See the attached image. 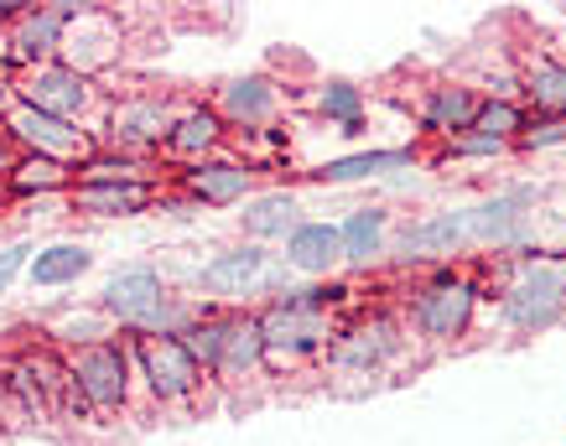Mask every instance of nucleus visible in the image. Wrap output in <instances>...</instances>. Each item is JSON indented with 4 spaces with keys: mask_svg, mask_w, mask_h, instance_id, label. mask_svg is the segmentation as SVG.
Wrapping results in <instances>:
<instances>
[{
    "mask_svg": "<svg viewBox=\"0 0 566 446\" xmlns=\"http://www.w3.org/2000/svg\"><path fill=\"white\" fill-rule=\"evenodd\" d=\"M292 286V270L286 259L271 255L265 244H234V249H219L198 270V291L219 296V301H244V296H281Z\"/></svg>",
    "mask_w": 566,
    "mask_h": 446,
    "instance_id": "nucleus-1",
    "label": "nucleus"
},
{
    "mask_svg": "<svg viewBox=\"0 0 566 446\" xmlns=\"http://www.w3.org/2000/svg\"><path fill=\"white\" fill-rule=\"evenodd\" d=\"M473 317H479V286L458 270H437L411 296V327L427 343H463Z\"/></svg>",
    "mask_w": 566,
    "mask_h": 446,
    "instance_id": "nucleus-2",
    "label": "nucleus"
},
{
    "mask_svg": "<svg viewBox=\"0 0 566 446\" xmlns=\"http://www.w3.org/2000/svg\"><path fill=\"white\" fill-rule=\"evenodd\" d=\"M130 338H109V343H94V348H78L69 353V379L78 400L88 411L99 415H120L130 405Z\"/></svg>",
    "mask_w": 566,
    "mask_h": 446,
    "instance_id": "nucleus-3",
    "label": "nucleus"
},
{
    "mask_svg": "<svg viewBox=\"0 0 566 446\" xmlns=\"http://www.w3.org/2000/svg\"><path fill=\"white\" fill-rule=\"evenodd\" d=\"M499 317L515 327V332H546V327H556L566 317V265L531 259V265L504 286Z\"/></svg>",
    "mask_w": 566,
    "mask_h": 446,
    "instance_id": "nucleus-4",
    "label": "nucleus"
},
{
    "mask_svg": "<svg viewBox=\"0 0 566 446\" xmlns=\"http://www.w3.org/2000/svg\"><path fill=\"white\" fill-rule=\"evenodd\" d=\"M0 136L11 140V151H21V156H52V161H69V167H84L88 156L99 151V140L88 136V130H78L73 120H57V115H42V109H32V104L6 109Z\"/></svg>",
    "mask_w": 566,
    "mask_h": 446,
    "instance_id": "nucleus-5",
    "label": "nucleus"
},
{
    "mask_svg": "<svg viewBox=\"0 0 566 446\" xmlns=\"http://www.w3.org/2000/svg\"><path fill=\"white\" fill-rule=\"evenodd\" d=\"M130 363L140 369L146 390H151L156 405H182L203 390V369L192 359L182 338H130Z\"/></svg>",
    "mask_w": 566,
    "mask_h": 446,
    "instance_id": "nucleus-6",
    "label": "nucleus"
},
{
    "mask_svg": "<svg viewBox=\"0 0 566 446\" xmlns=\"http://www.w3.org/2000/svg\"><path fill=\"white\" fill-rule=\"evenodd\" d=\"M17 104H32L42 115H57V120H84L88 104H94V78L78 73L73 63L52 57V63H36V68H21L17 78Z\"/></svg>",
    "mask_w": 566,
    "mask_h": 446,
    "instance_id": "nucleus-7",
    "label": "nucleus"
},
{
    "mask_svg": "<svg viewBox=\"0 0 566 446\" xmlns=\"http://www.w3.org/2000/svg\"><path fill=\"white\" fill-rule=\"evenodd\" d=\"M84 17V6H27L17 21H11V52L6 63L11 68H36V63H52L63 52V36L69 26Z\"/></svg>",
    "mask_w": 566,
    "mask_h": 446,
    "instance_id": "nucleus-8",
    "label": "nucleus"
},
{
    "mask_svg": "<svg viewBox=\"0 0 566 446\" xmlns=\"http://www.w3.org/2000/svg\"><path fill=\"white\" fill-rule=\"evenodd\" d=\"M400 353V322L385 311H369L354 327H344L333 343H327V363L333 369H354V374H379L385 363Z\"/></svg>",
    "mask_w": 566,
    "mask_h": 446,
    "instance_id": "nucleus-9",
    "label": "nucleus"
},
{
    "mask_svg": "<svg viewBox=\"0 0 566 446\" xmlns=\"http://www.w3.org/2000/svg\"><path fill=\"white\" fill-rule=\"evenodd\" d=\"M172 125H177V109L167 99H120L109 109L104 146L109 151H130V156L161 151L172 140Z\"/></svg>",
    "mask_w": 566,
    "mask_h": 446,
    "instance_id": "nucleus-10",
    "label": "nucleus"
},
{
    "mask_svg": "<svg viewBox=\"0 0 566 446\" xmlns=\"http://www.w3.org/2000/svg\"><path fill=\"white\" fill-rule=\"evenodd\" d=\"M468 249H479V234H473V213L468 208H442V213H427V219L406 223L400 234V255L406 259H458Z\"/></svg>",
    "mask_w": 566,
    "mask_h": 446,
    "instance_id": "nucleus-11",
    "label": "nucleus"
},
{
    "mask_svg": "<svg viewBox=\"0 0 566 446\" xmlns=\"http://www.w3.org/2000/svg\"><path fill=\"white\" fill-rule=\"evenodd\" d=\"M250 188H255V167H250V161H223V156H208V161H192L188 172H182V192H188L198 208L250 203Z\"/></svg>",
    "mask_w": 566,
    "mask_h": 446,
    "instance_id": "nucleus-12",
    "label": "nucleus"
},
{
    "mask_svg": "<svg viewBox=\"0 0 566 446\" xmlns=\"http://www.w3.org/2000/svg\"><path fill=\"white\" fill-rule=\"evenodd\" d=\"M281 259H286V270L312 275V280H327V275L344 265V240H338V223L302 219L292 229V240L281 244Z\"/></svg>",
    "mask_w": 566,
    "mask_h": 446,
    "instance_id": "nucleus-13",
    "label": "nucleus"
},
{
    "mask_svg": "<svg viewBox=\"0 0 566 446\" xmlns=\"http://www.w3.org/2000/svg\"><path fill=\"white\" fill-rule=\"evenodd\" d=\"M275 104H281V88L271 84V73H240V78H229L219 88V109L223 125H240V130H260V125H271Z\"/></svg>",
    "mask_w": 566,
    "mask_h": 446,
    "instance_id": "nucleus-14",
    "label": "nucleus"
},
{
    "mask_svg": "<svg viewBox=\"0 0 566 446\" xmlns=\"http://www.w3.org/2000/svg\"><path fill=\"white\" fill-rule=\"evenodd\" d=\"M151 203H161V188H130V182H73L69 213L84 219H136Z\"/></svg>",
    "mask_w": 566,
    "mask_h": 446,
    "instance_id": "nucleus-15",
    "label": "nucleus"
},
{
    "mask_svg": "<svg viewBox=\"0 0 566 446\" xmlns=\"http://www.w3.org/2000/svg\"><path fill=\"white\" fill-rule=\"evenodd\" d=\"M479 104H483L479 88L437 84L427 94V104H421V125H427L431 136L458 140V136H468V130H473V120H479Z\"/></svg>",
    "mask_w": 566,
    "mask_h": 446,
    "instance_id": "nucleus-16",
    "label": "nucleus"
},
{
    "mask_svg": "<svg viewBox=\"0 0 566 446\" xmlns=\"http://www.w3.org/2000/svg\"><path fill=\"white\" fill-rule=\"evenodd\" d=\"M265 369V327H260V311H229V332H223V363L213 379H244Z\"/></svg>",
    "mask_w": 566,
    "mask_h": 446,
    "instance_id": "nucleus-17",
    "label": "nucleus"
},
{
    "mask_svg": "<svg viewBox=\"0 0 566 446\" xmlns=\"http://www.w3.org/2000/svg\"><path fill=\"white\" fill-rule=\"evenodd\" d=\"M223 140H229V125H223L219 109H213V104H188V109H177V125H172L167 151L188 156V161H208Z\"/></svg>",
    "mask_w": 566,
    "mask_h": 446,
    "instance_id": "nucleus-18",
    "label": "nucleus"
},
{
    "mask_svg": "<svg viewBox=\"0 0 566 446\" xmlns=\"http://www.w3.org/2000/svg\"><path fill=\"white\" fill-rule=\"evenodd\" d=\"M302 223V203H296V192H260L250 198L240 213V229L250 234V244H265V240H292V229Z\"/></svg>",
    "mask_w": 566,
    "mask_h": 446,
    "instance_id": "nucleus-19",
    "label": "nucleus"
},
{
    "mask_svg": "<svg viewBox=\"0 0 566 446\" xmlns=\"http://www.w3.org/2000/svg\"><path fill=\"white\" fill-rule=\"evenodd\" d=\"M88 270H94V255H88L84 244L57 240V244H48V249L32 255L27 280H32V291H63V286H78Z\"/></svg>",
    "mask_w": 566,
    "mask_h": 446,
    "instance_id": "nucleus-20",
    "label": "nucleus"
},
{
    "mask_svg": "<svg viewBox=\"0 0 566 446\" xmlns=\"http://www.w3.org/2000/svg\"><path fill=\"white\" fill-rule=\"evenodd\" d=\"M338 240H344V265L369 270L385 255V240H390V208H354L338 223Z\"/></svg>",
    "mask_w": 566,
    "mask_h": 446,
    "instance_id": "nucleus-21",
    "label": "nucleus"
},
{
    "mask_svg": "<svg viewBox=\"0 0 566 446\" xmlns=\"http://www.w3.org/2000/svg\"><path fill=\"white\" fill-rule=\"evenodd\" d=\"M73 182H78V167H69V161H52V156H21L17 151L11 172H6L11 198H52V192H63V198H69Z\"/></svg>",
    "mask_w": 566,
    "mask_h": 446,
    "instance_id": "nucleus-22",
    "label": "nucleus"
},
{
    "mask_svg": "<svg viewBox=\"0 0 566 446\" xmlns=\"http://www.w3.org/2000/svg\"><path fill=\"white\" fill-rule=\"evenodd\" d=\"M416 151H359V156H333L317 167V182L327 188H344V182H369V177H390V172H411Z\"/></svg>",
    "mask_w": 566,
    "mask_h": 446,
    "instance_id": "nucleus-23",
    "label": "nucleus"
},
{
    "mask_svg": "<svg viewBox=\"0 0 566 446\" xmlns=\"http://www.w3.org/2000/svg\"><path fill=\"white\" fill-rule=\"evenodd\" d=\"M520 94H525V115H566V63L535 57L520 78Z\"/></svg>",
    "mask_w": 566,
    "mask_h": 446,
    "instance_id": "nucleus-24",
    "label": "nucleus"
},
{
    "mask_svg": "<svg viewBox=\"0 0 566 446\" xmlns=\"http://www.w3.org/2000/svg\"><path fill=\"white\" fill-rule=\"evenodd\" d=\"M78 182H130V188H161V182H156V167L146 161V156L109 151V146H99V151L78 167Z\"/></svg>",
    "mask_w": 566,
    "mask_h": 446,
    "instance_id": "nucleus-25",
    "label": "nucleus"
},
{
    "mask_svg": "<svg viewBox=\"0 0 566 446\" xmlns=\"http://www.w3.org/2000/svg\"><path fill=\"white\" fill-rule=\"evenodd\" d=\"M223 332H229V311H198L177 338H182V348H188L192 359H198V369L203 374H219L223 363Z\"/></svg>",
    "mask_w": 566,
    "mask_h": 446,
    "instance_id": "nucleus-26",
    "label": "nucleus"
},
{
    "mask_svg": "<svg viewBox=\"0 0 566 446\" xmlns=\"http://www.w3.org/2000/svg\"><path fill=\"white\" fill-rule=\"evenodd\" d=\"M525 104L520 99H489L483 94V104H479V120H473V130L468 136H483V140H499V146H515L520 140V130H525Z\"/></svg>",
    "mask_w": 566,
    "mask_h": 446,
    "instance_id": "nucleus-27",
    "label": "nucleus"
},
{
    "mask_svg": "<svg viewBox=\"0 0 566 446\" xmlns=\"http://www.w3.org/2000/svg\"><path fill=\"white\" fill-rule=\"evenodd\" d=\"M317 109H323V120L338 125V136H359V130H364V88H354L348 78L323 84Z\"/></svg>",
    "mask_w": 566,
    "mask_h": 446,
    "instance_id": "nucleus-28",
    "label": "nucleus"
},
{
    "mask_svg": "<svg viewBox=\"0 0 566 446\" xmlns=\"http://www.w3.org/2000/svg\"><path fill=\"white\" fill-rule=\"evenodd\" d=\"M48 338H57V343H69L73 353H78V348L109 343V338H115V322L104 317V307L99 311H63V317L48 327Z\"/></svg>",
    "mask_w": 566,
    "mask_h": 446,
    "instance_id": "nucleus-29",
    "label": "nucleus"
},
{
    "mask_svg": "<svg viewBox=\"0 0 566 446\" xmlns=\"http://www.w3.org/2000/svg\"><path fill=\"white\" fill-rule=\"evenodd\" d=\"M6 384H11V395L21 400V411L27 415H36V421H48L57 405H52V395H48V384L36 379V369H32V359H17L11 369H6Z\"/></svg>",
    "mask_w": 566,
    "mask_h": 446,
    "instance_id": "nucleus-30",
    "label": "nucleus"
},
{
    "mask_svg": "<svg viewBox=\"0 0 566 446\" xmlns=\"http://www.w3.org/2000/svg\"><path fill=\"white\" fill-rule=\"evenodd\" d=\"M551 146H566V115H531L515 151H551Z\"/></svg>",
    "mask_w": 566,
    "mask_h": 446,
    "instance_id": "nucleus-31",
    "label": "nucleus"
},
{
    "mask_svg": "<svg viewBox=\"0 0 566 446\" xmlns=\"http://www.w3.org/2000/svg\"><path fill=\"white\" fill-rule=\"evenodd\" d=\"M27 255H36V249H32L27 240H21V244H6V249H0V296L11 291V280H17V275L27 270V265H32Z\"/></svg>",
    "mask_w": 566,
    "mask_h": 446,
    "instance_id": "nucleus-32",
    "label": "nucleus"
},
{
    "mask_svg": "<svg viewBox=\"0 0 566 446\" xmlns=\"http://www.w3.org/2000/svg\"><path fill=\"white\" fill-rule=\"evenodd\" d=\"M510 146H499V140H483V136H458L447 140V156H504Z\"/></svg>",
    "mask_w": 566,
    "mask_h": 446,
    "instance_id": "nucleus-33",
    "label": "nucleus"
},
{
    "mask_svg": "<svg viewBox=\"0 0 566 446\" xmlns=\"http://www.w3.org/2000/svg\"><path fill=\"white\" fill-rule=\"evenodd\" d=\"M11 161H17V151H11V140H6V136H0V177H6V172H11Z\"/></svg>",
    "mask_w": 566,
    "mask_h": 446,
    "instance_id": "nucleus-34",
    "label": "nucleus"
},
{
    "mask_svg": "<svg viewBox=\"0 0 566 446\" xmlns=\"http://www.w3.org/2000/svg\"><path fill=\"white\" fill-rule=\"evenodd\" d=\"M6 400H11V384H6V374H0V411H6Z\"/></svg>",
    "mask_w": 566,
    "mask_h": 446,
    "instance_id": "nucleus-35",
    "label": "nucleus"
},
{
    "mask_svg": "<svg viewBox=\"0 0 566 446\" xmlns=\"http://www.w3.org/2000/svg\"><path fill=\"white\" fill-rule=\"evenodd\" d=\"M6 198H11V188H6V177H0V208H6Z\"/></svg>",
    "mask_w": 566,
    "mask_h": 446,
    "instance_id": "nucleus-36",
    "label": "nucleus"
}]
</instances>
